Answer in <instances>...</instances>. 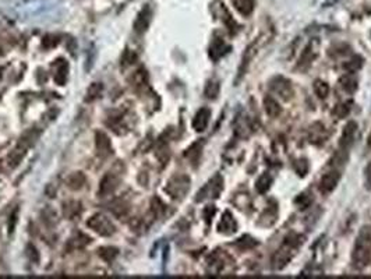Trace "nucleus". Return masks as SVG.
I'll return each mask as SVG.
<instances>
[{
    "label": "nucleus",
    "instance_id": "f257e3e1",
    "mask_svg": "<svg viewBox=\"0 0 371 279\" xmlns=\"http://www.w3.org/2000/svg\"><path fill=\"white\" fill-rule=\"evenodd\" d=\"M371 258V232L368 227H363L357 235L352 253V262L357 269L368 265Z\"/></svg>",
    "mask_w": 371,
    "mask_h": 279
},
{
    "label": "nucleus",
    "instance_id": "f03ea898",
    "mask_svg": "<svg viewBox=\"0 0 371 279\" xmlns=\"http://www.w3.org/2000/svg\"><path fill=\"white\" fill-rule=\"evenodd\" d=\"M303 238L299 235H290L285 239L282 246L279 247L278 251L273 254L272 264L275 269H282V268L292 260V257L295 256L296 251L299 249V246L302 244Z\"/></svg>",
    "mask_w": 371,
    "mask_h": 279
},
{
    "label": "nucleus",
    "instance_id": "7ed1b4c3",
    "mask_svg": "<svg viewBox=\"0 0 371 279\" xmlns=\"http://www.w3.org/2000/svg\"><path fill=\"white\" fill-rule=\"evenodd\" d=\"M87 226L95 233H98L99 236H106V238L112 236L116 230L113 222L104 214H95L91 216L87 221Z\"/></svg>",
    "mask_w": 371,
    "mask_h": 279
},
{
    "label": "nucleus",
    "instance_id": "20e7f679",
    "mask_svg": "<svg viewBox=\"0 0 371 279\" xmlns=\"http://www.w3.org/2000/svg\"><path fill=\"white\" fill-rule=\"evenodd\" d=\"M190 189V179L184 174H179L172 177L165 187V192L174 200H181Z\"/></svg>",
    "mask_w": 371,
    "mask_h": 279
},
{
    "label": "nucleus",
    "instance_id": "39448f33",
    "mask_svg": "<svg viewBox=\"0 0 371 279\" xmlns=\"http://www.w3.org/2000/svg\"><path fill=\"white\" fill-rule=\"evenodd\" d=\"M222 184H223L222 177H220L219 174H216V176H214V177H212V179L201 189V192L198 193L197 194L198 197L196 198V200H197V201H203L204 198L208 197L216 198L219 196L220 190H222Z\"/></svg>",
    "mask_w": 371,
    "mask_h": 279
},
{
    "label": "nucleus",
    "instance_id": "423d86ee",
    "mask_svg": "<svg viewBox=\"0 0 371 279\" xmlns=\"http://www.w3.org/2000/svg\"><path fill=\"white\" fill-rule=\"evenodd\" d=\"M119 186V179L113 173H106L102 177V180L99 183V189H98V196L101 197H106L112 193L115 192Z\"/></svg>",
    "mask_w": 371,
    "mask_h": 279
},
{
    "label": "nucleus",
    "instance_id": "0eeeda50",
    "mask_svg": "<svg viewBox=\"0 0 371 279\" xmlns=\"http://www.w3.org/2000/svg\"><path fill=\"white\" fill-rule=\"evenodd\" d=\"M258 48H260V39H255L253 43H250L247 49L244 51L243 53V58H242V64H240V69H239V78L238 81L242 80V77L244 76V73H246V70H247V66L250 64V62L253 60V58L255 56V53L258 51Z\"/></svg>",
    "mask_w": 371,
    "mask_h": 279
},
{
    "label": "nucleus",
    "instance_id": "6e6552de",
    "mask_svg": "<svg viewBox=\"0 0 371 279\" xmlns=\"http://www.w3.org/2000/svg\"><path fill=\"white\" fill-rule=\"evenodd\" d=\"M339 179H341V174H339L338 170H331L328 173H325L321 181H319L321 193L322 194H330L331 192H334V189L337 187Z\"/></svg>",
    "mask_w": 371,
    "mask_h": 279
},
{
    "label": "nucleus",
    "instance_id": "1a4fd4ad",
    "mask_svg": "<svg viewBox=\"0 0 371 279\" xmlns=\"http://www.w3.org/2000/svg\"><path fill=\"white\" fill-rule=\"evenodd\" d=\"M95 146L101 158H108L112 154V143L104 131H97L95 134Z\"/></svg>",
    "mask_w": 371,
    "mask_h": 279
},
{
    "label": "nucleus",
    "instance_id": "9d476101",
    "mask_svg": "<svg viewBox=\"0 0 371 279\" xmlns=\"http://www.w3.org/2000/svg\"><path fill=\"white\" fill-rule=\"evenodd\" d=\"M151 9L148 6H145L141 12L138 13V16L135 18V21H134V31L135 32H138V34H143L147 31L148 28V25L151 23Z\"/></svg>",
    "mask_w": 371,
    "mask_h": 279
},
{
    "label": "nucleus",
    "instance_id": "9b49d317",
    "mask_svg": "<svg viewBox=\"0 0 371 279\" xmlns=\"http://www.w3.org/2000/svg\"><path fill=\"white\" fill-rule=\"evenodd\" d=\"M271 88H272V91L276 95H279L281 98L284 99H289L292 97V85H290V82L288 80H285L282 77H278V78H275L271 84Z\"/></svg>",
    "mask_w": 371,
    "mask_h": 279
},
{
    "label": "nucleus",
    "instance_id": "f8f14e48",
    "mask_svg": "<svg viewBox=\"0 0 371 279\" xmlns=\"http://www.w3.org/2000/svg\"><path fill=\"white\" fill-rule=\"evenodd\" d=\"M236 229H238V223L235 221L232 214L229 211H226L220 218L219 223H218V232L223 233V235H233L236 232Z\"/></svg>",
    "mask_w": 371,
    "mask_h": 279
},
{
    "label": "nucleus",
    "instance_id": "ddd939ff",
    "mask_svg": "<svg viewBox=\"0 0 371 279\" xmlns=\"http://www.w3.org/2000/svg\"><path fill=\"white\" fill-rule=\"evenodd\" d=\"M209 117H211V111H209L208 108H201V109L196 113L194 119H193V128H194L196 131H198V133L204 131V130L207 128V126H208Z\"/></svg>",
    "mask_w": 371,
    "mask_h": 279
},
{
    "label": "nucleus",
    "instance_id": "4468645a",
    "mask_svg": "<svg viewBox=\"0 0 371 279\" xmlns=\"http://www.w3.org/2000/svg\"><path fill=\"white\" fill-rule=\"evenodd\" d=\"M356 130H357V124L354 122H349L345 128H343L342 137H341V141H339V147H341V151H345L348 150L349 146L352 144V141L354 138V134H356Z\"/></svg>",
    "mask_w": 371,
    "mask_h": 279
},
{
    "label": "nucleus",
    "instance_id": "2eb2a0df",
    "mask_svg": "<svg viewBox=\"0 0 371 279\" xmlns=\"http://www.w3.org/2000/svg\"><path fill=\"white\" fill-rule=\"evenodd\" d=\"M27 150H28V147H25L24 144H21V143H18V146L16 147V148L9 154V157H7V161H9L10 168H16L18 163L21 162V159L24 158V155L27 154Z\"/></svg>",
    "mask_w": 371,
    "mask_h": 279
},
{
    "label": "nucleus",
    "instance_id": "dca6fc26",
    "mask_svg": "<svg viewBox=\"0 0 371 279\" xmlns=\"http://www.w3.org/2000/svg\"><path fill=\"white\" fill-rule=\"evenodd\" d=\"M66 183H67V187L71 189V190H80V189L85 186L87 177H85V174L82 173V172H76V173L70 174Z\"/></svg>",
    "mask_w": 371,
    "mask_h": 279
},
{
    "label": "nucleus",
    "instance_id": "f3484780",
    "mask_svg": "<svg viewBox=\"0 0 371 279\" xmlns=\"http://www.w3.org/2000/svg\"><path fill=\"white\" fill-rule=\"evenodd\" d=\"M91 242V239L85 236V235H82V233H78L76 235L74 238H71L69 240V243H67V250H78V249H82V247H85L87 244H89Z\"/></svg>",
    "mask_w": 371,
    "mask_h": 279
},
{
    "label": "nucleus",
    "instance_id": "a211bd4d",
    "mask_svg": "<svg viewBox=\"0 0 371 279\" xmlns=\"http://www.w3.org/2000/svg\"><path fill=\"white\" fill-rule=\"evenodd\" d=\"M67 63L63 59H59L56 62V73H55V81L58 82L59 85H64V82L67 80Z\"/></svg>",
    "mask_w": 371,
    "mask_h": 279
},
{
    "label": "nucleus",
    "instance_id": "6ab92c4d",
    "mask_svg": "<svg viewBox=\"0 0 371 279\" xmlns=\"http://www.w3.org/2000/svg\"><path fill=\"white\" fill-rule=\"evenodd\" d=\"M227 49H229V48L226 46V43L218 38V39H215L214 43H212V46L209 49V56L214 59V60H218L220 56H223V55L227 52Z\"/></svg>",
    "mask_w": 371,
    "mask_h": 279
},
{
    "label": "nucleus",
    "instance_id": "aec40b11",
    "mask_svg": "<svg viewBox=\"0 0 371 279\" xmlns=\"http://www.w3.org/2000/svg\"><path fill=\"white\" fill-rule=\"evenodd\" d=\"M233 5L240 14L249 16L254 10L255 0H233Z\"/></svg>",
    "mask_w": 371,
    "mask_h": 279
},
{
    "label": "nucleus",
    "instance_id": "412c9836",
    "mask_svg": "<svg viewBox=\"0 0 371 279\" xmlns=\"http://www.w3.org/2000/svg\"><path fill=\"white\" fill-rule=\"evenodd\" d=\"M81 212V204L77 203V201H70V203H66L63 207V214L66 218L69 219H73L74 216L78 215Z\"/></svg>",
    "mask_w": 371,
    "mask_h": 279
},
{
    "label": "nucleus",
    "instance_id": "4be33fe9",
    "mask_svg": "<svg viewBox=\"0 0 371 279\" xmlns=\"http://www.w3.org/2000/svg\"><path fill=\"white\" fill-rule=\"evenodd\" d=\"M117 254H119V250H117L116 247L105 246V247H101V249H98V256L106 262L113 261V260H115V258L117 257Z\"/></svg>",
    "mask_w": 371,
    "mask_h": 279
},
{
    "label": "nucleus",
    "instance_id": "5701e85b",
    "mask_svg": "<svg viewBox=\"0 0 371 279\" xmlns=\"http://www.w3.org/2000/svg\"><path fill=\"white\" fill-rule=\"evenodd\" d=\"M339 82H341V87L349 94L354 92V91L357 89V80H356V77L352 76V74L343 76L342 78L339 80Z\"/></svg>",
    "mask_w": 371,
    "mask_h": 279
},
{
    "label": "nucleus",
    "instance_id": "b1692460",
    "mask_svg": "<svg viewBox=\"0 0 371 279\" xmlns=\"http://www.w3.org/2000/svg\"><path fill=\"white\" fill-rule=\"evenodd\" d=\"M264 106H265V111L269 116L272 117H276L279 116V113H281V106L279 104L275 101L273 98L271 97H267V98L264 99Z\"/></svg>",
    "mask_w": 371,
    "mask_h": 279
},
{
    "label": "nucleus",
    "instance_id": "393cba45",
    "mask_svg": "<svg viewBox=\"0 0 371 279\" xmlns=\"http://www.w3.org/2000/svg\"><path fill=\"white\" fill-rule=\"evenodd\" d=\"M102 94V84L101 82H92L87 89V97H85V101L87 102H92L95 99H98Z\"/></svg>",
    "mask_w": 371,
    "mask_h": 279
},
{
    "label": "nucleus",
    "instance_id": "a878e982",
    "mask_svg": "<svg viewBox=\"0 0 371 279\" xmlns=\"http://www.w3.org/2000/svg\"><path fill=\"white\" fill-rule=\"evenodd\" d=\"M271 183H272V179H271V176L268 173H264L260 176V179L257 180V192L258 193H267L268 189L271 187Z\"/></svg>",
    "mask_w": 371,
    "mask_h": 279
},
{
    "label": "nucleus",
    "instance_id": "bb28decb",
    "mask_svg": "<svg viewBox=\"0 0 371 279\" xmlns=\"http://www.w3.org/2000/svg\"><path fill=\"white\" fill-rule=\"evenodd\" d=\"M205 97L208 99H215L218 97V94H219V84L218 81H215V80H209L207 82V85H205Z\"/></svg>",
    "mask_w": 371,
    "mask_h": 279
},
{
    "label": "nucleus",
    "instance_id": "cd10ccee",
    "mask_svg": "<svg viewBox=\"0 0 371 279\" xmlns=\"http://www.w3.org/2000/svg\"><path fill=\"white\" fill-rule=\"evenodd\" d=\"M314 91H315V94L318 95L319 98L322 99L328 95V92H330V87H328V84L325 81L317 80V81L314 82Z\"/></svg>",
    "mask_w": 371,
    "mask_h": 279
},
{
    "label": "nucleus",
    "instance_id": "c85d7f7f",
    "mask_svg": "<svg viewBox=\"0 0 371 279\" xmlns=\"http://www.w3.org/2000/svg\"><path fill=\"white\" fill-rule=\"evenodd\" d=\"M360 67H361V58H359V56L353 58L348 64H346V70H349V73H354V71H357Z\"/></svg>",
    "mask_w": 371,
    "mask_h": 279
},
{
    "label": "nucleus",
    "instance_id": "c756f323",
    "mask_svg": "<svg viewBox=\"0 0 371 279\" xmlns=\"http://www.w3.org/2000/svg\"><path fill=\"white\" fill-rule=\"evenodd\" d=\"M127 209H128V207L126 205V204L119 203V204H115V205L112 207V212H113L115 215L122 216V215H124L126 212H127Z\"/></svg>",
    "mask_w": 371,
    "mask_h": 279
},
{
    "label": "nucleus",
    "instance_id": "7c9ffc66",
    "mask_svg": "<svg viewBox=\"0 0 371 279\" xmlns=\"http://www.w3.org/2000/svg\"><path fill=\"white\" fill-rule=\"evenodd\" d=\"M349 112H350V105H349V104L339 105L337 109H335V113H337L338 117H341V119L346 116Z\"/></svg>",
    "mask_w": 371,
    "mask_h": 279
},
{
    "label": "nucleus",
    "instance_id": "2f4dec72",
    "mask_svg": "<svg viewBox=\"0 0 371 279\" xmlns=\"http://www.w3.org/2000/svg\"><path fill=\"white\" fill-rule=\"evenodd\" d=\"M58 36H55V35H48V36H45V39H43V46L45 48H53V46H56L58 45Z\"/></svg>",
    "mask_w": 371,
    "mask_h": 279
},
{
    "label": "nucleus",
    "instance_id": "473e14b6",
    "mask_svg": "<svg viewBox=\"0 0 371 279\" xmlns=\"http://www.w3.org/2000/svg\"><path fill=\"white\" fill-rule=\"evenodd\" d=\"M17 214H18V209H14V212L12 214V219H10V222H9V232L13 233V230H14V227H16V223H17Z\"/></svg>",
    "mask_w": 371,
    "mask_h": 279
},
{
    "label": "nucleus",
    "instance_id": "72a5a7b5",
    "mask_svg": "<svg viewBox=\"0 0 371 279\" xmlns=\"http://www.w3.org/2000/svg\"><path fill=\"white\" fill-rule=\"evenodd\" d=\"M297 198H300V200H303V203L302 204H299L300 205V208H306L307 207L308 204L311 203L313 201V198L310 197L308 196V193H304V194H300V197H297Z\"/></svg>",
    "mask_w": 371,
    "mask_h": 279
},
{
    "label": "nucleus",
    "instance_id": "f704fd0d",
    "mask_svg": "<svg viewBox=\"0 0 371 279\" xmlns=\"http://www.w3.org/2000/svg\"><path fill=\"white\" fill-rule=\"evenodd\" d=\"M364 177H365V186L371 189V162L367 165V168L364 170Z\"/></svg>",
    "mask_w": 371,
    "mask_h": 279
},
{
    "label": "nucleus",
    "instance_id": "c9c22d12",
    "mask_svg": "<svg viewBox=\"0 0 371 279\" xmlns=\"http://www.w3.org/2000/svg\"><path fill=\"white\" fill-rule=\"evenodd\" d=\"M214 214H215V208L212 207V205H209V207L205 208V218H207V222L211 221V218H212Z\"/></svg>",
    "mask_w": 371,
    "mask_h": 279
}]
</instances>
